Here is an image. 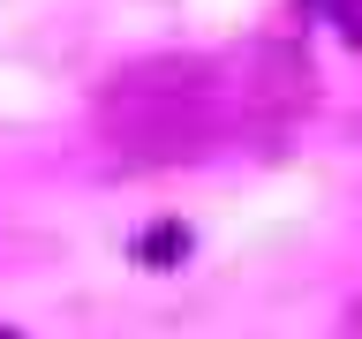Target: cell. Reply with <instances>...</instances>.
<instances>
[{"label": "cell", "mask_w": 362, "mask_h": 339, "mask_svg": "<svg viewBox=\"0 0 362 339\" xmlns=\"http://www.w3.org/2000/svg\"><path fill=\"white\" fill-rule=\"evenodd\" d=\"M136 256H144V264H151V271L181 264V256H189V226H181V219H158L151 234H144V242H136Z\"/></svg>", "instance_id": "6da1fadb"}, {"label": "cell", "mask_w": 362, "mask_h": 339, "mask_svg": "<svg viewBox=\"0 0 362 339\" xmlns=\"http://www.w3.org/2000/svg\"><path fill=\"white\" fill-rule=\"evenodd\" d=\"M332 16H339V30L362 45V0H332Z\"/></svg>", "instance_id": "7a4b0ae2"}, {"label": "cell", "mask_w": 362, "mask_h": 339, "mask_svg": "<svg viewBox=\"0 0 362 339\" xmlns=\"http://www.w3.org/2000/svg\"><path fill=\"white\" fill-rule=\"evenodd\" d=\"M0 339H16V332H0Z\"/></svg>", "instance_id": "3957f363"}]
</instances>
